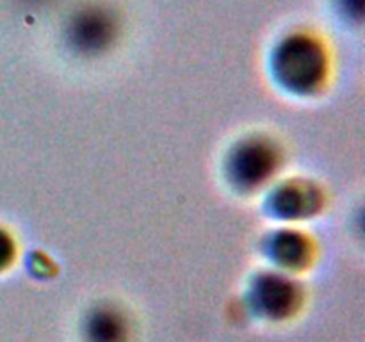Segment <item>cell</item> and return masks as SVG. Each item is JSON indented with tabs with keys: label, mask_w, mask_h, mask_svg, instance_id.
Wrapping results in <instances>:
<instances>
[{
	"label": "cell",
	"mask_w": 365,
	"mask_h": 342,
	"mask_svg": "<svg viewBox=\"0 0 365 342\" xmlns=\"http://www.w3.org/2000/svg\"><path fill=\"white\" fill-rule=\"evenodd\" d=\"M86 24H88L89 28H93V20H88V21H86ZM98 25H102V24H100V20H96L95 21V27H98ZM88 34H89V31L82 32V36H88ZM100 38H102V32L95 31V39H96V41H98ZM89 43H93V36H89Z\"/></svg>",
	"instance_id": "6da1fadb"
}]
</instances>
